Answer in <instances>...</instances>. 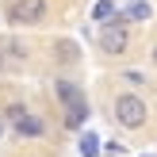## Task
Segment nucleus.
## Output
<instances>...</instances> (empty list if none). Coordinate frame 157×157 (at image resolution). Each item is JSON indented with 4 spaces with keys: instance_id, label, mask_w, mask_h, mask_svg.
<instances>
[{
    "instance_id": "1",
    "label": "nucleus",
    "mask_w": 157,
    "mask_h": 157,
    "mask_svg": "<svg viewBox=\"0 0 157 157\" xmlns=\"http://www.w3.org/2000/svg\"><path fill=\"white\" fill-rule=\"evenodd\" d=\"M153 107L142 92H115L111 96V123L119 130H146Z\"/></svg>"
},
{
    "instance_id": "2",
    "label": "nucleus",
    "mask_w": 157,
    "mask_h": 157,
    "mask_svg": "<svg viewBox=\"0 0 157 157\" xmlns=\"http://www.w3.org/2000/svg\"><path fill=\"white\" fill-rule=\"evenodd\" d=\"M0 115H4L8 130H12L19 142H38V138L50 134V123H46L42 115L35 111V107H27V104H8Z\"/></svg>"
},
{
    "instance_id": "3",
    "label": "nucleus",
    "mask_w": 157,
    "mask_h": 157,
    "mask_svg": "<svg viewBox=\"0 0 157 157\" xmlns=\"http://www.w3.org/2000/svg\"><path fill=\"white\" fill-rule=\"evenodd\" d=\"M54 15V0H4L8 27H42Z\"/></svg>"
},
{
    "instance_id": "4",
    "label": "nucleus",
    "mask_w": 157,
    "mask_h": 157,
    "mask_svg": "<svg viewBox=\"0 0 157 157\" xmlns=\"http://www.w3.org/2000/svg\"><path fill=\"white\" fill-rule=\"evenodd\" d=\"M134 46H138L134 27H123V23L100 27V35H96V50H100V58H104V61L127 58V54H134Z\"/></svg>"
},
{
    "instance_id": "5",
    "label": "nucleus",
    "mask_w": 157,
    "mask_h": 157,
    "mask_svg": "<svg viewBox=\"0 0 157 157\" xmlns=\"http://www.w3.org/2000/svg\"><path fill=\"white\" fill-rule=\"evenodd\" d=\"M54 96H58L61 111H65V107H81V104H88V100H84V88L73 81V77H65V73L54 77Z\"/></svg>"
},
{
    "instance_id": "6",
    "label": "nucleus",
    "mask_w": 157,
    "mask_h": 157,
    "mask_svg": "<svg viewBox=\"0 0 157 157\" xmlns=\"http://www.w3.org/2000/svg\"><path fill=\"white\" fill-rule=\"evenodd\" d=\"M119 15H123L127 27H134V23H150L153 19V4H150V0H130L127 8H119Z\"/></svg>"
},
{
    "instance_id": "7",
    "label": "nucleus",
    "mask_w": 157,
    "mask_h": 157,
    "mask_svg": "<svg viewBox=\"0 0 157 157\" xmlns=\"http://www.w3.org/2000/svg\"><path fill=\"white\" fill-rule=\"evenodd\" d=\"M4 54H8V61H12V73L15 69H27V61H31V46L27 42H15V38H4Z\"/></svg>"
},
{
    "instance_id": "8",
    "label": "nucleus",
    "mask_w": 157,
    "mask_h": 157,
    "mask_svg": "<svg viewBox=\"0 0 157 157\" xmlns=\"http://www.w3.org/2000/svg\"><path fill=\"white\" fill-rule=\"evenodd\" d=\"M54 61L58 65H77L81 61V50H77L73 38H54Z\"/></svg>"
},
{
    "instance_id": "9",
    "label": "nucleus",
    "mask_w": 157,
    "mask_h": 157,
    "mask_svg": "<svg viewBox=\"0 0 157 157\" xmlns=\"http://www.w3.org/2000/svg\"><path fill=\"white\" fill-rule=\"evenodd\" d=\"M115 15H119V4H115V0H96V4H92V23H96V27L115 23Z\"/></svg>"
},
{
    "instance_id": "10",
    "label": "nucleus",
    "mask_w": 157,
    "mask_h": 157,
    "mask_svg": "<svg viewBox=\"0 0 157 157\" xmlns=\"http://www.w3.org/2000/svg\"><path fill=\"white\" fill-rule=\"evenodd\" d=\"M115 81L127 84V92H142V88H150V73H142V69H119V77H115Z\"/></svg>"
},
{
    "instance_id": "11",
    "label": "nucleus",
    "mask_w": 157,
    "mask_h": 157,
    "mask_svg": "<svg viewBox=\"0 0 157 157\" xmlns=\"http://www.w3.org/2000/svg\"><path fill=\"white\" fill-rule=\"evenodd\" d=\"M77 150H81V157H100L104 142H100L92 130H81V138H77Z\"/></svg>"
},
{
    "instance_id": "12",
    "label": "nucleus",
    "mask_w": 157,
    "mask_h": 157,
    "mask_svg": "<svg viewBox=\"0 0 157 157\" xmlns=\"http://www.w3.org/2000/svg\"><path fill=\"white\" fill-rule=\"evenodd\" d=\"M84 123H88V104H81V107H65V127H69V130H81Z\"/></svg>"
},
{
    "instance_id": "13",
    "label": "nucleus",
    "mask_w": 157,
    "mask_h": 157,
    "mask_svg": "<svg viewBox=\"0 0 157 157\" xmlns=\"http://www.w3.org/2000/svg\"><path fill=\"white\" fill-rule=\"evenodd\" d=\"M104 150H107V153H111V157H119L123 150H127V146H123V142H104Z\"/></svg>"
},
{
    "instance_id": "14",
    "label": "nucleus",
    "mask_w": 157,
    "mask_h": 157,
    "mask_svg": "<svg viewBox=\"0 0 157 157\" xmlns=\"http://www.w3.org/2000/svg\"><path fill=\"white\" fill-rule=\"evenodd\" d=\"M4 73H12V61H8V54H4V46H0V77Z\"/></svg>"
},
{
    "instance_id": "15",
    "label": "nucleus",
    "mask_w": 157,
    "mask_h": 157,
    "mask_svg": "<svg viewBox=\"0 0 157 157\" xmlns=\"http://www.w3.org/2000/svg\"><path fill=\"white\" fill-rule=\"evenodd\" d=\"M150 61L157 65V38H153V46H150Z\"/></svg>"
},
{
    "instance_id": "16",
    "label": "nucleus",
    "mask_w": 157,
    "mask_h": 157,
    "mask_svg": "<svg viewBox=\"0 0 157 157\" xmlns=\"http://www.w3.org/2000/svg\"><path fill=\"white\" fill-rule=\"evenodd\" d=\"M8 134V123H4V115H0V138H4Z\"/></svg>"
},
{
    "instance_id": "17",
    "label": "nucleus",
    "mask_w": 157,
    "mask_h": 157,
    "mask_svg": "<svg viewBox=\"0 0 157 157\" xmlns=\"http://www.w3.org/2000/svg\"><path fill=\"white\" fill-rule=\"evenodd\" d=\"M142 157H153V153H142Z\"/></svg>"
}]
</instances>
